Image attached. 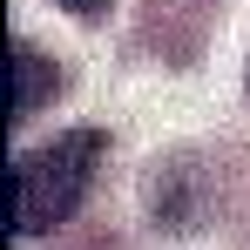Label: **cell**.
<instances>
[{
	"label": "cell",
	"mask_w": 250,
	"mask_h": 250,
	"mask_svg": "<svg viewBox=\"0 0 250 250\" xmlns=\"http://www.w3.org/2000/svg\"><path fill=\"white\" fill-rule=\"evenodd\" d=\"M102 163V128H68L41 149H27L7 169V223L14 237H41L54 223H68L88 196V176Z\"/></svg>",
	"instance_id": "6da1fadb"
},
{
	"label": "cell",
	"mask_w": 250,
	"mask_h": 250,
	"mask_svg": "<svg viewBox=\"0 0 250 250\" xmlns=\"http://www.w3.org/2000/svg\"><path fill=\"white\" fill-rule=\"evenodd\" d=\"M54 88H61V68H54L34 41L7 47V122H27L41 102H54Z\"/></svg>",
	"instance_id": "7a4b0ae2"
},
{
	"label": "cell",
	"mask_w": 250,
	"mask_h": 250,
	"mask_svg": "<svg viewBox=\"0 0 250 250\" xmlns=\"http://www.w3.org/2000/svg\"><path fill=\"white\" fill-rule=\"evenodd\" d=\"M54 7H68V14H108V0H54Z\"/></svg>",
	"instance_id": "3957f363"
}]
</instances>
